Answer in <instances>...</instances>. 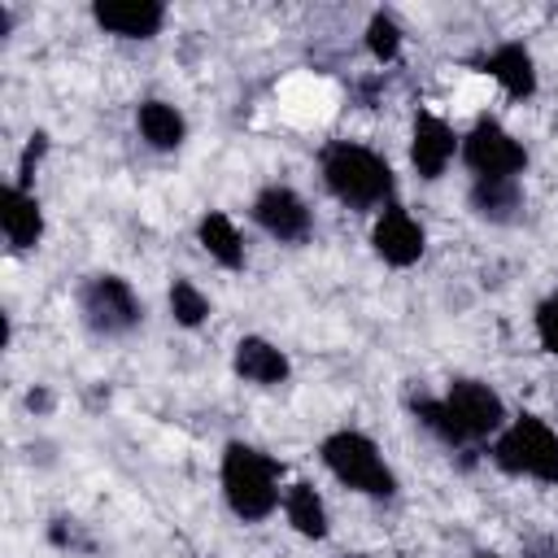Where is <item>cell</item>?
I'll use <instances>...</instances> for the list:
<instances>
[{
  "instance_id": "cell-14",
  "label": "cell",
  "mask_w": 558,
  "mask_h": 558,
  "mask_svg": "<svg viewBox=\"0 0 558 558\" xmlns=\"http://www.w3.org/2000/svg\"><path fill=\"white\" fill-rule=\"evenodd\" d=\"M484 70H488V78H493L510 100H532L536 87H541L536 57H532V48L519 44V39H501V44L484 57Z\"/></svg>"
},
{
  "instance_id": "cell-9",
  "label": "cell",
  "mask_w": 558,
  "mask_h": 558,
  "mask_svg": "<svg viewBox=\"0 0 558 558\" xmlns=\"http://www.w3.org/2000/svg\"><path fill=\"white\" fill-rule=\"evenodd\" d=\"M410 170L423 179V183H436L445 179V170L458 161L462 153V135L436 113V109H414V122H410Z\"/></svg>"
},
{
  "instance_id": "cell-17",
  "label": "cell",
  "mask_w": 558,
  "mask_h": 558,
  "mask_svg": "<svg viewBox=\"0 0 558 558\" xmlns=\"http://www.w3.org/2000/svg\"><path fill=\"white\" fill-rule=\"evenodd\" d=\"M135 131L153 153H174L187 140V118H183L179 105H170L161 96H148V100L135 105Z\"/></svg>"
},
{
  "instance_id": "cell-11",
  "label": "cell",
  "mask_w": 558,
  "mask_h": 558,
  "mask_svg": "<svg viewBox=\"0 0 558 558\" xmlns=\"http://www.w3.org/2000/svg\"><path fill=\"white\" fill-rule=\"evenodd\" d=\"M166 4L161 0H96L92 4V22L113 35V39H157L166 26Z\"/></svg>"
},
{
  "instance_id": "cell-7",
  "label": "cell",
  "mask_w": 558,
  "mask_h": 558,
  "mask_svg": "<svg viewBox=\"0 0 558 558\" xmlns=\"http://www.w3.org/2000/svg\"><path fill=\"white\" fill-rule=\"evenodd\" d=\"M458 161L471 170V179H523L527 170V148L523 140L493 113H480L462 131V153Z\"/></svg>"
},
{
  "instance_id": "cell-21",
  "label": "cell",
  "mask_w": 558,
  "mask_h": 558,
  "mask_svg": "<svg viewBox=\"0 0 558 558\" xmlns=\"http://www.w3.org/2000/svg\"><path fill=\"white\" fill-rule=\"evenodd\" d=\"M532 331H536V344H541L549 357H558V288L536 301V310H532Z\"/></svg>"
},
{
  "instance_id": "cell-8",
  "label": "cell",
  "mask_w": 558,
  "mask_h": 558,
  "mask_svg": "<svg viewBox=\"0 0 558 558\" xmlns=\"http://www.w3.org/2000/svg\"><path fill=\"white\" fill-rule=\"evenodd\" d=\"M248 218H253L270 240H279V244H305L310 231H314V209H310V201H305L296 187H288V183H266V187H257V196H253V205H248Z\"/></svg>"
},
{
  "instance_id": "cell-1",
  "label": "cell",
  "mask_w": 558,
  "mask_h": 558,
  "mask_svg": "<svg viewBox=\"0 0 558 558\" xmlns=\"http://www.w3.org/2000/svg\"><path fill=\"white\" fill-rule=\"evenodd\" d=\"M410 414L423 432H432L449 449H471V445H493V436L510 423L506 401L493 384L475 375H458L445 384L440 397H414Z\"/></svg>"
},
{
  "instance_id": "cell-3",
  "label": "cell",
  "mask_w": 558,
  "mask_h": 558,
  "mask_svg": "<svg viewBox=\"0 0 558 558\" xmlns=\"http://www.w3.org/2000/svg\"><path fill=\"white\" fill-rule=\"evenodd\" d=\"M218 488L240 523H266L283 506V462L248 440H227L218 458Z\"/></svg>"
},
{
  "instance_id": "cell-2",
  "label": "cell",
  "mask_w": 558,
  "mask_h": 558,
  "mask_svg": "<svg viewBox=\"0 0 558 558\" xmlns=\"http://www.w3.org/2000/svg\"><path fill=\"white\" fill-rule=\"evenodd\" d=\"M318 174L323 187L357 214H379L384 205L397 201V170L384 153L357 144V140H331L318 153Z\"/></svg>"
},
{
  "instance_id": "cell-18",
  "label": "cell",
  "mask_w": 558,
  "mask_h": 558,
  "mask_svg": "<svg viewBox=\"0 0 558 558\" xmlns=\"http://www.w3.org/2000/svg\"><path fill=\"white\" fill-rule=\"evenodd\" d=\"M283 519H288V527L296 532V536H305V541H327L331 536V514H327V501H323V493L310 484V480H292L288 488H283Z\"/></svg>"
},
{
  "instance_id": "cell-23",
  "label": "cell",
  "mask_w": 558,
  "mask_h": 558,
  "mask_svg": "<svg viewBox=\"0 0 558 558\" xmlns=\"http://www.w3.org/2000/svg\"><path fill=\"white\" fill-rule=\"evenodd\" d=\"M471 558H506V554H497V549H475Z\"/></svg>"
},
{
  "instance_id": "cell-5",
  "label": "cell",
  "mask_w": 558,
  "mask_h": 558,
  "mask_svg": "<svg viewBox=\"0 0 558 558\" xmlns=\"http://www.w3.org/2000/svg\"><path fill=\"white\" fill-rule=\"evenodd\" d=\"M488 458L501 475L558 488V427L532 410L510 414V423L493 436Z\"/></svg>"
},
{
  "instance_id": "cell-4",
  "label": "cell",
  "mask_w": 558,
  "mask_h": 558,
  "mask_svg": "<svg viewBox=\"0 0 558 558\" xmlns=\"http://www.w3.org/2000/svg\"><path fill=\"white\" fill-rule=\"evenodd\" d=\"M318 462L327 466V475L336 484H344L349 493L357 497H371V501H392L397 497V471L392 462L384 458V449L357 432V427H336L318 440Z\"/></svg>"
},
{
  "instance_id": "cell-20",
  "label": "cell",
  "mask_w": 558,
  "mask_h": 558,
  "mask_svg": "<svg viewBox=\"0 0 558 558\" xmlns=\"http://www.w3.org/2000/svg\"><path fill=\"white\" fill-rule=\"evenodd\" d=\"M362 39H366V52H371L379 65H392V61L401 57V44H405L397 17L384 13V9H375V13L366 17V35H362Z\"/></svg>"
},
{
  "instance_id": "cell-19",
  "label": "cell",
  "mask_w": 558,
  "mask_h": 558,
  "mask_svg": "<svg viewBox=\"0 0 558 558\" xmlns=\"http://www.w3.org/2000/svg\"><path fill=\"white\" fill-rule=\"evenodd\" d=\"M166 310H170V318H174V327H183V331H196V327H205L209 323V296H205V288L196 283V279H187V275H174L170 279V288H166Z\"/></svg>"
},
{
  "instance_id": "cell-10",
  "label": "cell",
  "mask_w": 558,
  "mask_h": 558,
  "mask_svg": "<svg viewBox=\"0 0 558 558\" xmlns=\"http://www.w3.org/2000/svg\"><path fill=\"white\" fill-rule=\"evenodd\" d=\"M371 253L392 270H410L427 253V227L401 201H392L371 222Z\"/></svg>"
},
{
  "instance_id": "cell-6",
  "label": "cell",
  "mask_w": 558,
  "mask_h": 558,
  "mask_svg": "<svg viewBox=\"0 0 558 558\" xmlns=\"http://www.w3.org/2000/svg\"><path fill=\"white\" fill-rule=\"evenodd\" d=\"M74 305H78V318L92 336L100 340H122L131 336L140 323H144V301L140 292L131 288V279L113 275V270H100V275H87L74 292Z\"/></svg>"
},
{
  "instance_id": "cell-13",
  "label": "cell",
  "mask_w": 558,
  "mask_h": 558,
  "mask_svg": "<svg viewBox=\"0 0 558 558\" xmlns=\"http://www.w3.org/2000/svg\"><path fill=\"white\" fill-rule=\"evenodd\" d=\"M231 371L253 388H279L292 379V357L266 336H240L231 349Z\"/></svg>"
},
{
  "instance_id": "cell-22",
  "label": "cell",
  "mask_w": 558,
  "mask_h": 558,
  "mask_svg": "<svg viewBox=\"0 0 558 558\" xmlns=\"http://www.w3.org/2000/svg\"><path fill=\"white\" fill-rule=\"evenodd\" d=\"M44 153H48V135H44V131H35V135L26 140V148H22V161H17V174H13V183L31 187V174H35V166L44 161Z\"/></svg>"
},
{
  "instance_id": "cell-16",
  "label": "cell",
  "mask_w": 558,
  "mask_h": 558,
  "mask_svg": "<svg viewBox=\"0 0 558 558\" xmlns=\"http://www.w3.org/2000/svg\"><path fill=\"white\" fill-rule=\"evenodd\" d=\"M196 244L222 270H244V262H248L244 235H240V227H235V218L227 209H205L196 218Z\"/></svg>"
},
{
  "instance_id": "cell-12",
  "label": "cell",
  "mask_w": 558,
  "mask_h": 558,
  "mask_svg": "<svg viewBox=\"0 0 558 558\" xmlns=\"http://www.w3.org/2000/svg\"><path fill=\"white\" fill-rule=\"evenodd\" d=\"M0 231L9 240V253H31L44 244L48 218H44V205L31 187H22V183L0 187Z\"/></svg>"
},
{
  "instance_id": "cell-15",
  "label": "cell",
  "mask_w": 558,
  "mask_h": 558,
  "mask_svg": "<svg viewBox=\"0 0 558 558\" xmlns=\"http://www.w3.org/2000/svg\"><path fill=\"white\" fill-rule=\"evenodd\" d=\"M523 179H471L466 187V209L488 227H514L523 218Z\"/></svg>"
}]
</instances>
